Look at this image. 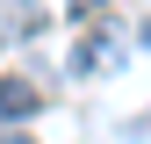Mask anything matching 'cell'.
I'll use <instances>...</instances> for the list:
<instances>
[{"label":"cell","mask_w":151,"mask_h":144,"mask_svg":"<svg viewBox=\"0 0 151 144\" xmlns=\"http://www.w3.org/2000/svg\"><path fill=\"white\" fill-rule=\"evenodd\" d=\"M36 108L43 101H36L29 79H0V122H22V115H36Z\"/></svg>","instance_id":"1"},{"label":"cell","mask_w":151,"mask_h":144,"mask_svg":"<svg viewBox=\"0 0 151 144\" xmlns=\"http://www.w3.org/2000/svg\"><path fill=\"white\" fill-rule=\"evenodd\" d=\"M93 7H101V0H65V14H93Z\"/></svg>","instance_id":"2"},{"label":"cell","mask_w":151,"mask_h":144,"mask_svg":"<svg viewBox=\"0 0 151 144\" xmlns=\"http://www.w3.org/2000/svg\"><path fill=\"white\" fill-rule=\"evenodd\" d=\"M0 144H29V137H0Z\"/></svg>","instance_id":"3"}]
</instances>
